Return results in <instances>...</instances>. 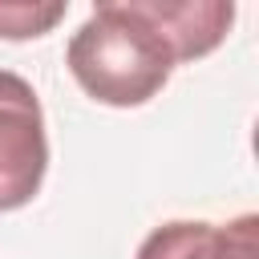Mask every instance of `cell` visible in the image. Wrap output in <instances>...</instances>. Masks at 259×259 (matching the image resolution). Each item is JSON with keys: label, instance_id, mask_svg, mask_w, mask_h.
Here are the masks:
<instances>
[{"label": "cell", "instance_id": "277c9868", "mask_svg": "<svg viewBox=\"0 0 259 259\" xmlns=\"http://www.w3.org/2000/svg\"><path fill=\"white\" fill-rule=\"evenodd\" d=\"M138 8L170 45L174 65L214 53L227 40V28L235 20L231 0H138Z\"/></svg>", "mask_w": 259, "mask_h": 259}, {"label": "cell", "instance_id": "5b68a950", "mask_svg": "<svg viewBox=\"0 0 259 259\" xmlns=\"http://www.w3.org/2000/svg\"><path fill=\"white\" fill-rule=\"evenodd\" d=\"M65 0H8L0 4V36L4 40H28V36H45L61 16H65Z\"/></svg>", "mask_w": 259, "mask_h": 259}, {"label": "cell", "instance_id": "3957f363", "mask_svg": "<svg viewBox=\"0 0 259 259\" xmlns=\"http://www.w3.org/2000/svg\"><path fill=\"white\" fill-rule=\"evenodd\" d=\"M255 235H259V219L251 210L231 223L174 219L142 239L138 259H259Z\"/></svg>", "mask_w": 259, "mask_h": 259}, {"label": "cell", "instance_id": "6da1fadb", "mask_svg": "<svg viewBox=\"0 0 259 259\" xmlns=\"http://www.w3.org/2000/svg\"><path fill=\"white\" fill-rule=\"evenodd\" d=\"M65 65L93 101L134 109L162 93L174 73V53L138 0H105L69 36Z\"/></svg>", "mask_w": 259, "mask_h": 259}, {"label": "cell", "instance_id": "7a4b0ae2", "mask_svg": "<svg viewBox=\"0 0 259 259\" xmlns=\"http://www.w3.org/2000/svg\"><path fill=\"white\" fill-rule=\"evenodd\" d=\"M49 170V134L36 89L0 69V210H20L40 194Z\"/></svg>", "mask_w": 259, "mask_h": 259}]
</instances>
